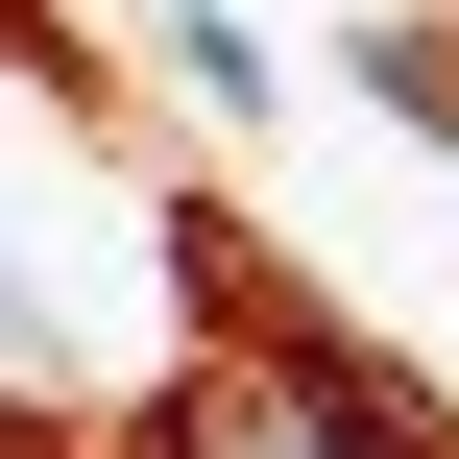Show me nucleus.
Masks as SVG:
<instances>
[{"label": "nucleus", "mask_w": 459, "mask_h": 459, "mask_svg": "<svg viewBox=\"0 0 459 459\" xmlns=\"http://www.w3.org/2000/svg\"><path fill=\"white\" fill-rule=\"evenodd\" d=\"M73 387V242H48V145L0 121V411Z\"/></svg>", "instance_id": "f03ea898"}, {"label": "nucleus", "mask_w": 459, "mask_h": 459, "mask_svg": "<svg viewBox=\"0 0 459 459\" xmlns=\"http://www.w3.org/2000/svg\"><path fill=\"white\" fill-rule=\"evenodd\" d=\"M169 459H436L339 339H266V363H194L169 387Z\"/></svg>", "instance_id": "f257e3e1"}]
</instances>
